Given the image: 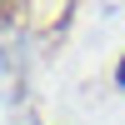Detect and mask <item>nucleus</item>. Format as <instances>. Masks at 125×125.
Here are the masks:
<instances>
[{
  "mask_svg": "<svg viewBox=\"0 0 125 125\" xmlns=\"http://www.w3.org/2000/svg\"><path fill=\"white\" fill-rule=\"evenodd\" d=\"M120 85H125V60H120Z\"/></svg>",
  "mask_w": 125,
  "mask_h": 125,
  "instance_id": "f257e3e1",
  "label": "nucleus"
}]
</instances>
